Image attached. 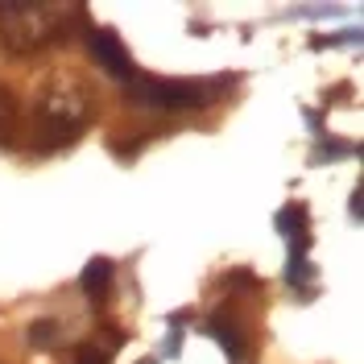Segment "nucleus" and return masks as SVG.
Instances as JSON below:
<instances>
[{
    "label": "nucleus",
    "mask_w": 364,
    "mask_h": 364,
    "mask_svg": "<svg viewBox=\"0 0 364 364\" xmlns=\"http://www.w3.org/2000/svg\"><path fill=\"white\" fill-rule=\"evenodd\" d=\"M232 87V75L220 79H166V75H141L124 87L129 104L154 108V112H199L220 100V91Z\"/></svg>",
    "instance_id": "nucleus-3"
},
{
    "label": "nucleus",
    "mask_w": 364,
    "mask_h": 364,
    "mask_svg": "<svg viewBox=\"0 0 364 364\" xmlns=\"http://www.w3.org/2000/svg\"><path fill=\"white\" fill-rule=\"evenodd\" d=\"M112 277H116V261L112 257H91L87 269L79 273V290H83L91 302H100V298L112 290Z\"/></svg>",
    "instance_id": "nucleus-7"
},
{
    "label": "nucleus",
    "mask_w": 364,
    "mask_h": 364,
    "mask_svg": "<svg viewBox=\"0 0 364 364\" xmlns=\"http://www.w3.org/2000/svg\"><path fill=\"white\" fill-rule=\"evenodd\" d=\"M161 352H166V356H178V352H182V331H174V336L166 340V348H161Z\"/></svg>",
    "instance_id": "nucleus-12"
},
{
    "label": "nucleus",
    "mask_w": 364,
    "mask_h": 364,
    "mask_svg": "<svg viewBox=\"0 0 364 364\" xmlns=\"http://www.w3.org/2000/svg\"><path fill=\"white\" fill-rule=\"evenodd\" d=\"M273 228L286 236L290 252H306L311 249V211L302 203H286L277 215H273Z\"/></svg>",
    "instance_id": "nucleus-6"
},
{
    "label": "nucleus",
    "mask_w": 364,
    "mask_h": 364,
    "mask_svg": "<svg viewBox=\"0 0 364 364\" xmlns=\"http://www.w3.org/2000/svg\"><path fill=\"white\" fill-rule=\"evenodd\" d=\"M311 46H360V29H343V33H331V38H311Z\"/></svg>",
    "instance_id": "nucleus-11"
},
{
    "label": "nucleus",
    "mask_w": 364,
    "mask_h": 364,
    "mask_svg": "<svg viewBox=\"0 0 364 364\" xmlns=\"http://www.w3.org/2000/svg\"><path fill=\"white\" fill-rule=\"evenodd\" d=\"M87 50H91V58L108 70L116 83H124V87H129V83L136 79L133 54H129V46L120 42V33H116L112 25H91V29H87Z\"/></svg>",
    "instance_id": "nucleus-4"
},
{
    "label": "nucleus",
    "mask_w": 364,
    "mask_h": 364,
    "mask_svg": "<svg viewBox=\"0 0 364 364\" xmlns=\"http://www.w3.org/2000/svg\"><path fill=\"white\" fill-rule=\"evenodd\" d=\"M112 356L104 352V348H95V343H79L75 348V356H70V364H108Z\"/></svg>",
    "instance_id": "nucleus-10"
},
{
    "label": "nucleus",
    "mask_w": 364,
    "mask_h": 364,
    "mask_svg": "<svg viewBox=\"0 0 364 364\" xmlns=\"http://www.w3.org/2000/svg\"><path fill=\"white\" fill-rule=\"evenodd\" d=\"M203 331L211 336V340L224 343V352L236 364H249V336L240 331V323H236L232 311H211V315L203 318Z\"/></svg>",
    "instance_id": "nucleus-5"
},
{
    "label": "nucleus",
    "mask_w": 364,
    "mask_h": 364,
    "mask_svg": "<svg viewBox=\"0 0 364 364\" xmlns=\"http://www.w3.org/2000/svg\"><path fill=\"white\" fill-rule=\"evenodd\" d=\"M145 364H158V360H145Z\"/></svg>",
    "instance_id": "nucleus-14"
},
{
    "label": "nucleus",
    "mask_w": 364,
    "mask_h": 364,
    "mask_svg": "<svg viewBox=\"0 0 364 364\" xmlns=\"http://www.w3.org/2000/svg\"><path fill=\"white\" fill-rule=\"evenodd\" d=\"M75 17H83L75 4H0V46L9 54L50 50L70 38Z\"/></svg>",
    "instance_id": "nucleus-2"
},
{
    "label": "nucleus",
    "mask_w": 364,
    "mask_h": 364,
    "mask_svg": "<svg viewBox=\"0 0 364 364\" xmlns=\"http://www.w3.org/2000/svg\"><path fill=\"white\" fill-rule=\"evenodd\" d=\"M340 154H352V158H356V154H360V145H348V141H323L315 154H311V161L323 166L327 158H340Z\"/></svg>",
    "instance_id": "nucleus-9"
},
{
    "label": "nucleus",
    "mask_w": 364,
    "mask_h": 364,
    "mask_svg": "<svg viewBox=\"0 0 364 364\" xmlns=\"http://www.w3.org/2000/svg\"><path fill=\"white\" fill-rule=\"evenodd\" d=\"M95 116V100H91L87 87H50L38 100L33 108V120H29V149L33 154H58L75 145L83 129Z\"/></svg>",
    "instance_id": "nucleus-1"
},
{
    "label": "nucleus",
    "mask_w": 364,
    "mask_h": 364,
    "mask_svg": "<svg viewBox=\"0 0 364 364\" xmlns=\"http://www.w3.org/2000/svg\"><path fill=\"white\" fill-rule=\"evenodd\" d=\"M29 343H33V348H54V343H58V323H54V318L29 323Z\"/></svg>",
    "instance_id": "nucleus-8"
},
{
    "label": "nucleus",
    "mask_w": 364,
    "mask_h": 364,
    "mask_svg": "<svg viewBox=\"0 0 364 364\" xmlns=\"http://www.w3.org/2000/svg\"><path fill=\"white\" fill-rule=\"evenodd\" d=\"M360 186H356V191H352V203H348V215H352V220H360Z\"/></svg>",
    "instance_id": "nucleus-13"
}]
</instances>
